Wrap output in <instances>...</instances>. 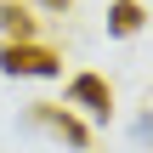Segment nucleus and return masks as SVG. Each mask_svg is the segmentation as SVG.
<instances>
[{
  "instance_id": "obj_4",
  "label": "nucleus",
  "mask_w": 153,
  "mask_h": 153,
  "mask_svg": "<svg viewBox=\"0 0 153 153\" xmlns=\"http://www.w3.org/2000/svg\"><path fill=\"white\" fill-rule=\"evenodd\" d=\"M142 23H148L142 0H114V6H108V34H114V40H131V34H142Z\"/></svg>"
},
{
  "instance_id": "obj_5",
  "label": "nucleus",
  "mask_w": 153,
  "mask_h": 153,
  "mask_svg": "<svg viewBox=\"0 0 153 153\" xmlns=\"http://www.w3.org/2000/svg\"><path fill=\"white\" fill-rule=\"evenodd\" d=\"M34 28L40 23H34V11L23 0H0V34L6 40H34Z\"/></svg>"
},
{
  "instance_id": "obj_1",
  "label": "nucleus",
  "mask_w": 153,
  "mask_h": 153,
  "mask_svg": "<svg viewBox=\"0 0 153 153\" xmlns=\"http://www.w3.org/2000/svg\"><path fill=\"white\" fill-rule=\"evenodd\" d=\"M0 68L11 79H57L62 74V57L51 45H40V40H6L0 45Z\"/></svg>"
},
{
  "instance_id": "obj_7",
  "label": "nucleus",
  "mask_w": 153,
  "mask_h": 153,
  "mask_svg": "<svg viewBox=\"0 0 153 153\" xmlns=\"http://www.w3.org/2000/svg\"><path fill=\"white\" fill-rule=\"evenodd\" d=\"M40 6H45V11H68L74 0H40Z\"/></svg>"
},
{
  "instance_id": "obj_6",
  "label": "nucleus",
  "mask_w": 153,
  "mask_h": 153,
  "mask_svg": "<svg viewBox=\"0 0 153 153\" xmlns=\"http://www.w3.org/2000/svg\"><path fill=\"white\" fill-rule=\"evenodd\" d=\"M136 142H153V114H142V119H136Z\"/></svg>"
},
{
  "instance_id": "obj_3",
  "label": "nucleus",
  "mask_w": 153,
  "mask_h": 153,
  "mask_svg": "<svg viewBox=\"0 0 153 153\" xmlns=\"http://www.w3.org/2000/svg\"><path fill=\"white\" fill-rule=\"evenodd\" d=\"M68 108H85L91 119H108L114 114V85L102 74H74L68 79Z\"/></svg>"
},
{
  "instance_id": "obj_2",
  "label": "nucleus",
  "mask_w": 153,
  "mask_h": 153,
  "mask_svg": "<svg viewBox=\"0 0 153 153\" xmlns=\"http://www.w3.org/2000/svg\"><path fill=\"white\" fill-rule=\"evenodd\" d=\"M28 119H34V125H45L51 136H62L74 153H85V148H91V131H85V125H79L68 108H57V102H28Z\"/></svg>"
}]
</instances>
